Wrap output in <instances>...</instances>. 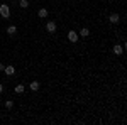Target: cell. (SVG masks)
Listing matches in <instances>:
<instances>
[{
  "instance_id": "1",
  "label": "cell",
  "mask_w": 127,
  "mask_h": 125,
  "mask_svg": "<svg viewBox=\"0 0 127 125\" xmlns=\"http://www.w3.org/2000/svg\"><path fill=\"white\" fill-rule=\"evenodd\" d=\"M0 15L2 17H5V19H9V15H10V9H9V5H0Z\"/></svg>"
},
{
  "instance_id": "2",
  "label": "cell",
  "mask_w": 127,
  "mask_h": 125,
  "mask_svg": "<svg viewBox=\"0 0 127 125\" xmlns=\"http://www.w3.org/2000/svg\"><path fill=\"white\" fill-rule=\"evenodd\" d=\"M3 71H5V74H7V76H12V74H15V68H14L12 64L5 66V69H3Z\"/></svg>"
},
{
  "instance_id": "3",
  "label": "cell",
  "mask_w": 127,
  "mask_h": 125,
  "mask_svg": "<svg viewBox=\"0 0 127 125\" xmlns=\"http://www.w3.org/2000/svg\"><path fill=\"white\" fill-rule=\"evenodd\" d=\"M46 31L48 32H56V24H54L53 20H49V22L46 24Z\"/></svg>"
},
{
  "instance_id": "4",
  "label": "cell",
  "mask_w": 127,
  "mask_h": 125,
  "mask_svg": "<svg viewBox=\"0 0 127 125\" xmlns=\"http://www.w3.org/2000/svg\"><path fill=\"white\" fill-rule=\"evenodd\" d=\"M68 39H69L71 42H76V41H78V34H76L75 31H69L68 32Z\"/></svg>"
},
{
  "instance_id": "5",
  "label": "cell",
  "mask_w": 127,
  "mask_h": 125,
  "mask_svg": "<svg viewBox=\"0 0 127 125\" xmlns=\"http://www.w3.org/2000/svg\"><path fill=\"white\" fill-rule=\"evenodd\" d=\"M108 20H110L112 24H119V20H120V17H119L117 14H112V15L108 17Z\"/></svg>"
},
{
  "instance_id": "6",
  "label": "cell",
  "mask_w": 127,
  "mask_h": 125,
  "mask_svg": "<svg viewBox=\"0 0 127 125\" xmlns=\"http://www.w3.org/2000/svg\"><path fill=\"white\" fill-rule=\"evenodd\" d=\"M114 53H115V54H117V56H120V54H122V53H124V47H122V46H119V44H117V46H114Z\"/></svg>"
},
{
  "instance_id": "7",
  "label": "cell",
  "mask_w": 127,
  "mask_h": 125,
  "mask_svg": "<svg viewBox=\"0 0 127 125\" xmlns=\"http://www.w3.org/2000/svg\"><path fill=\"white\" fill-rule=\"evenodd\" d=\"M39 86H41V85H39V81H32L31 85H29V88H31L32 91H37V90H39Z\"/></svg>"
},
{
  "instance_id": "8",
  "label": "cell",
  "mask_w": 127,
  "mask_h": 125,
  "mask_svg": "<svg viewBox=\"0 0 127 125\" xmlns=\"http://www.w3.org/2000/svg\"><path fill=\"white\" fill-rule=\"evenodd\" d=\"M80 36H81V37H88V36H90V31H88L87 27H83V29L80 31Z\"/></svg>"
},
{
  "instance_id": "9",
  "label": "cell",
  "mask_w": 127,
  "mask_h": 125,
  "mask_svg": "<svg viewBox=\"0 0 127 125\" xmlns=\"http://www.w3.org/2000/svg\"><path fill=\"white\" fill-rule=\"evenodd\" d=\"M37 15H39L41 19H44V17H48V10H46V9H41V10L37 12Z\"/></svg>"
},
{
  "instance_id": "10",
  "label": "cell",
  "mask_w": 127,
  "mask_h": 125,
  "mask_svg": "<svg viewBox=\"0 0 127 125\" xmlns=\"http://www.w3.org/2000/svg\"><path fill=\"white\" fill-rule=\"evenodd\" d=\"M7 32H9V36H14V34L17 32V27H15V26H10V27L7 29Z\"/></svg>"
},
{
  "instance_id": "11",
  "label": "cell",
  "mask_w": 127,
  "mask_h": 125,
  "mask_svg": "<svg viewBox=\"0 0 127 125\" xmlns=\"http://www.w3.org/2000/svg\"><path fill=\"white\" fill-rule=\"evenodd\" d=\"M15 93H17V95L24 93V86H22V85H17V86H15Z\"/></svg>"
},
{
  "instance_id": "12",
  "label": "cell",
  "mask_w": 127,
  "mask_h": 125,
  "mask_svg": "<svg viewBox=\"0 0 127 125\" xmlns=\"http://www.w3.org/2000/svg\"><path fill=\"white\" fill-rule=\"evenodd\" d=\"M5 108H9V110L14 108V101H12V100H7V101H5Z\"/></svg>"
},
{
  "instance_id": "13",
  "label": "cell",
  "mask_w": 127,
  "mask_h": 125,
  "mask_svg": "<svg viewBox=\"0 0 127 125\" xmlns=\"http://www.w3.org/2000/svg\"><path fill=\"white\" fill-rule=\"evenodd\" d=\"M19 5H20L22 9H27V7H29V2H27V0H20V2H19Z\"/></svg>"
},
{
  "instance_id": "14",
  "label": "cell",
  "mask_w": 127,
  "mask_h": 125,
  "mask_svg": "<svg viewBox=\"0 0 127 125\" xmlns=\"http://www.w3.org/2000/svg\"><path fill=\"white\" fill-rule=\"evenodd\" d=\"M3 69H5V66H3V64L0 62V71H3Z\"/></svg>"
},
{
  "instance_id": "15",
  "label": "cell",
  "mask_w": 127,
  "mask_h": 125,
  "mask_svg": "<svg viewBox=\"0 0 127 125\" xmlns=\"http://www.w3.org/2000/svg\"><path fill=\"white\" fill-rule=\"evenodd\" d=\"M2 91H3V86H2V85H0V93H2Z\"/></svg>"
}]
</instances>
